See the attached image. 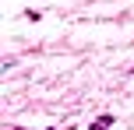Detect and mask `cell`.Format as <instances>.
<instances>
[{"mask_svg":"<svg viewBox=\"0 0 134 130\" xmlns=\"http://www.w3.org/2000/svg\"><path fill=\"white\" fill-rule=\"evenodd\" d=\"M109 123H113V120H109V116H99V120H95V123H92V130H106Z\"/></svg>","mask_w":134,"mask_h":130,"instance_id":"obj_1","label":"cell"}]
</instances>
